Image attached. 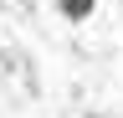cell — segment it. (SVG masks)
<instances>
[{
	"instance_id": "obj_1",
	"label": "cell",
	"mask_w": 123,
	"mask_h": 118,
	"mask_svg": "<svg viewBox=\"0 0 123 118\" xmlns=\"http://www.w3.org/2000/svg\"><path fill=\"white\" fill-rule=\"evenodd\" d=\"M92 5H98V0H56L62 21H72V26H77V21H87V16H92Z\"/></svg>"
}]
</instances>
